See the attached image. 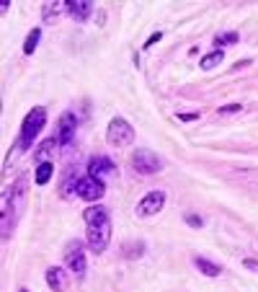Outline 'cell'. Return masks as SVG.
<instances>
[{"label":"cell","instance_id":"cell-25","mask_svg":"<svg viewBox=\"0 0 258 292\" xmlns=\"http://www.w3.org/2000/svg\"><path fill=\"white\" fill-rule=\"evenodd\" d=\"M18 292H29V289H26V287H21V289H18Z\"/></svg>","mask_w":258,"mask_h":292},{"label":"cell","instance_id":"cell-20","mask_svg":"<svg viewBox=\"0 0 258 292\" xmlns=\"http://www.w3.org/2000/svg\"><path fill=\"white\" fill-rule=\"evenodd\" d=\"M183 220H186V225H191V228H202V225H204V220H202L199 215H194V212H186Z\"/></svg>","mask_w":258,"mask_h":292},{"label":"cell","instance_id":"cell-2","mask_svg":"<svg viewBox=\"0 0 258 292\" xmlns=\"http://www.w3.org/2000/svg\"><path fill=\"white\" fill-rule=\"evenodd\" d=\"M44 124H47V111L41 109V106L31 109L29 114H26V119H24V124H21V137H18V145L24 148V150H29V148H31V142L39 137V132L44 129Z\"/></svg>","mask_w":258,"mask_h":292},{"label":"cell","instance_id":"cell-6","mask_svg":"<svg viewBox=\"0 0 258 292\" xmlns=\"http://www.w3.org/2000/svg\"><path fill=\"white\" fill-rule=\"evenodd\" d=\"M163 205H165V191H160V189H153V191H147V194L142 197V202L137 205V215H140V217L158 215V212L163 210Z\"/></svg>","mask_w":258,"mask_h":292},{"label":"cell","instance_id":"cell-10","mask_svg":"<svg viewBox=\"0 0 258 292\" xmlns=\"http://www.w3.org/2000/svg\"><path fill=\"white\" fill-rule=\"evenodd\" d=\"M47 284L54 292H64V289H68V284H70V274L64 272L62 266H52V269H47Z\"/></svg>","mask_w":258,"mask_h":292},{"label":"cell","instance_id":"cell-8","mask_svg":"<svg viewBox=\"0 0 258 292\" xmlns=\"http://www.w3.org/2000/svg\"><path fill=\"white\" fill-rule=\"evenodd\" d=\"M59 134H57V140H59V145L62 148H68L70 142H73V137H75V127H78V117L73 114V111H64V114L59 117Z\"/></svg>","mask_w":258,"mask_h":292},{"label":"cell","instance_id":"cell-22","mask_svg":"<svg viewBox=\"0 0 258 292\" xmlns=\"http://www.w3.org/2000/svg\"><path fill=\"white\" fill-rule=\"evenodd\" d=\"M160 36H163V34H160V31H155L153 36H150V39L145 41V50H150V47H153V44H158V41H160Z\"/></svg>","mask_w":258,"mask_h":292},{"label":"cell","instance_id":"cell-12","mask_svg":"<svg viewBox=\"0 0 258 292\" xmlns=\"http://www.w3.org/2000/svg\"><path fill=\"white\" fill-rule=\"evenodd\" d=\"M194 266H197L204 277H217V274L222 272L220 264H214V261H209V259H204V256H197V259H194Z\"/></svg>","mask_w":258,"mask_h":292},{"label":"cell","instance_id":"cell-1","mask_svg":"<svg viewBox=\"0 0 258 292\" xmlns=\"http://www.w3.org/2000/svg\"><path fill=\"white\" fill-rule=\"evenodd\" d=\"M85 222H88V233H85V240H88V249L93 254H103L109 249V240H111V215L106 207L93 205L83 212Z\"/></svg>","mask_w":258,"mask_h":292},{"label":"cell","instance_id":"cell-14","mask_svg":"<svg viewBox=\"0 0 258 292\" xmlns=\"http://www.w3.org/2000/svg\"><path fill=\"white\" fill-rule=\"evenodd\" d=\"M52 173H54V166H52V161L49 163H41L39 168H36V173H34V181L39 184V186H44L49 178H52Z\"/></svg>","mask_w":258,"mask_h":292},{"label":"cell","instance_id":"cell-18","mask_svg":"<svg viewBox=\"0 0 258 292\" xmlns=\"http://www.w3.org/2000/svg\"><path fill=\"white\" fill-rule=\"evenodd\" d=\"M124 254H126L129 259L142 256V243H135V246H132V243H126V246H124Z\"/></svg>","mask_w":258,"mask_h":292},{"label":"cell","instance_id":"cell-24","mask_svg":"<svg viewBox=\"0 0 258 292\" xmlns=\"http://www.w3.org/2000/svg\"><path fill=\"white\" fill-rule=\"evenodd\" d=\"M243 266H245V269H250V272H255V274H258V261H255V259H245V261H243Z\"/></svg>","mask_w":258,"mask_h":292},{"label":"cell","instance_id":"cell-16","mask_svg":"<svg viewBox=\"0 0 258 292\" xmlns=\"http://www.w3.org/2000/svg\"><path fill=\"white\" fill-rule=\"evenodd\" d=\"M222 50H214V52H209L207 57H202V70H212V67H217L220 62H222Z\"/></svg>","mask_w":258,"mask_h":292},{"label":"cell","instance_id":"cell-5","mask_svg":"<svg viewBox=\"0 0 258 292\" xmlns=\"http://www.w3.org/2000/svg\"><path fill=\"white\" fill-rule=\"evenodd\" d=\"M75 191H78V197L85 199V202H98V199H103V194H106V184L101 181V178L85 176V178H80V181H78Z\"/></svg>","mask_w":258,"mask_h":292},{"label":"cell","instance_id":"cell-19","mask_svg":"<svg viewBox=\"0 0 258 292\" xmlns=\"http://www.w3.org/2000/svg\"><path fill=\"white\" fill-rule=\"evenodd\" d=\"M59 6H64V3H47V6H44V21H49V18H57V13H59Z\"/></svg>","mask_w":258,"mask_h":292},{"label":"cell","instance_id":"cell-13","mask_svg":"<svg viewBox=\"0 0 258 292\" xmlns=\"http://www.w3.org/2000/svg\"><path fill=\"white\" fill-rule=\"evenodd\" d=\"M57 145H59L57 137H49V140H44V142L39 145V150H36V155H34V158L39 161V166H41V163H49V155H52V150H54Z\"/></svg>","mask_w":258,"mask_h":292},{"label":"cell","instance_id":"cell-9","mask_svg":"<svg viewBox=\"0 0 258 292\" xmlns=\"http://www.w3.org/2000/svg\"><path fill=\"white\" fill-rule=\"evenodd\" d=\"M114 171H116L114 161L106 158V155H93V158L88 161V176H93V178L109 176V173H114Z\"/></svg>","mask_w":258,"mask_h":292},{"label":"cell","instance_id":"cell-11","mask_svg":"<svg viewBox=\"0 0 258 292\" xmlns=\"http://www.w3.org/2000/svg\"><path fill=\"white\" fill-rule=\"evenodd\" d=\"M64 8H68V13L78 21H85L93 13V3H88V0H70V3H64Z\"/></svg>","mask_w":258,"mask_h":292},{"label":"cell","instance_id":"cell-4","mask_svg":"<svg viewBox=\"0 0 258 292\" xmlns=\"http://www.w3.org/2000/svg\"><path fill=\"white\" fill-rule=\"evenodd\" d=\"M132 166H135V171H140L145 176L163 171V161L158 158L155 153H150V150H135L132 153Z\"/></svg>","mask_w":258,"mask_h":292},{"label":"cell","instance_id":"cell-23","mask_svg":"<svg viewBox=\"0 0 258 292\" xmlns=\"http://www.w3.org/2000/svg\"><path fill=\"white\" fill-rule=\"evenodd\" d=\"M181 122H194V119H199V111H188V114H178Z\"/></svg>","mask_w":258,"mask_h":292},{"label":"cell","instance_id":"cell-15","mask_svg":"<svg viewBox=\"0 0 258 292\" xmlns=\"http://www.w3.org/2000/svg\"><path fill=\"white\" fill-rule=\"evenodd\" d=\"M238 41H240L238 31H225V34L214 36V47H230V44H238Z\"/></svg>","mask_w":258,"mask_h":292},{"label":"cell","instance_id":"cell-3","mask_svg":"<svg viewBox=\"0 0 258 292\" xmlns=\"http://www.w3.org/2000/svg\"><path fill=\"white\" fill-rule=\"evenodd\" d=\"M106 142L114 145V148H129L135 142V129L126 119L121 117H114L109 122V132H106Z\"/></svg>","mask_w":258,"mask_h":292},{"label":"cell","instance_id":"cell-21","mask_svg":"<svg viewBox=\"0 0 258 292\" xmlns=\"http://www.w3.org/2000/svg\"><path fill=\"white\" fill-rule=\"evenodd\" d=\"M240 109H243L240 104H227V106H220L217 111H220V114H238Z\"/></svg>","mask_w":258,"mask_h":292},{"label":"cell","instance_id":"cell-7","mask_svg":"<svg viewBox=\"0 0 258 292\" xmlns=\"http://www.w3.org/2000/svg\"><path fill=\"white\" fill-rule=\"evenodd\" d=\"M64 266H68L73 274H78V277L85 274L88 264H85V254H83V246H80V243H73V246H70V251L64 254Z\"/></svg>","mask_w":258,"mask_h":292},{"label":"cell","instance_id":"cell-17","mask_svg":"<svg viewBox=\"0 0 258 292\" xmlns=\"http://www.w3.org/2000/svg\"><path fill=\"white\" fill-rule=\"evenodd\" d=\"M39 36H41V29H34V31L26 36V41H24V52H26V55H34L36 44H39Z\"/></svg>","mask_w":258,"mask_h":292}]
</instances>
